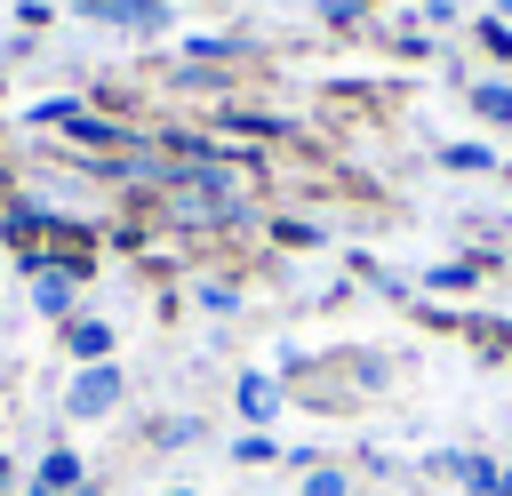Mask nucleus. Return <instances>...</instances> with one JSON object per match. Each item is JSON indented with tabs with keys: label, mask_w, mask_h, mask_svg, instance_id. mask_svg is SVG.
Instances as JSON below:
<instances>
[{
	"label": "nucleus",
	"mask_w": 512,
	"mask_h": 496,
	"mask_svg": "<svg viewBox=\"0 0 512 496\" xmlns=\"http://www.w3.org/2000/svg\"><path fill=\"white\" fill-rule=\"evenodd\" d=\"M120 392H128V376H120L112 360L72 368V384H64V416H72V424H96V416H112V408H120Z\"/></svg>",
	"instance_id": "f257e3e1"
},
{
	"label": "nucleus",
	"mask_w": 512,
	"mask_h": 496,
	"mask_svg": "<svg viewBox=\"0 0 512 496\" xmlns=\"http://www.w3.org/2000/svg\"><path fill=\"white\" fill-rule=\"evenodd\" d=\"M64 352H72L80 368L112 360V320H96V312H72V320H64Z\"/></svg>",
	"instance_id": "f03ea898"
},
{
	"label": "nucleus",
	"mask_w": 512,
	"mask_h": 496,
	"mask_svg": "<svg viewBox=\"0 0 512 496\" xmlns=\"http://www.w3.org/2000/svg\"><path fill=\"white\" fill-rule=\"evenodd\" d=\"M232 400H240V416H248V424L264 432V424L280 416V376H264V368H248V376L232 384Z\"/></svg>",
	"instance_id": "7ed1b4c3"
},
{
	"label": "nucleus",
	"mask_w": 512,
	"mask_h": 496,
	"mask_svg": "<svg viewBox=\"0 0 512 496\" xmlns=\"http://www.w3.org/2000/svg\"><path fill=\"white\" fill-rule=\"evenodd\" d=\"M32 488H40V496H72V488H88V472H80L72 448H48V456L32 464Z\"/></svg>",
	"instance_id": "20e7f679"
},
{
	"label": "nucleus",
	"mask_w": 512,
	"mask_h": 496,
	"mask_svg": "<svg viewBox=\"0 0 512 496\" xmlns=\"http://www.w3.org/2000/svg\"><path fill=\"white\" fill-rule=\"evenodd\" d=\"M488 272V256H448V264H424V288L432 296H456V288H472Z\"/></svg>",
	"instance_id": "39448f33"
},
{
	"label": "nucleus",
	"mask_w": 512,
	"mask_h": 496,
	"mask_svg": "<svg viewBox=\"0 0 512 496\" xmlns=\"http://www.w3.org/2000/svg\"><path fill=\"white\" fill-rule=\"evenodd\" d=\"M440 168H456V176H488L496 152H488V144H440Z\"/></svg>",
	"instance_id": "423d86ee"
},
{
	"label": "nucleus",
	"mask_w": 512,
	"mask_h": 496,
	"mask_svg": "<svg viewBox=\"0 0 512 496\" xmlns=\"http://www.w3.org/2000/svg\"><path fill=\"white\" fill-rule=\"evenodd\" d=\"M472 112L504 128V120H512V80H480V88H472Z\"/></svg>",
	"instance_id": "0eeeda50"
},
{
	"label": "nucleus",
	"mask_w": 512,
	"mask_h": 496,
	"mask_svg": "<svg viewBox=\"0 0 512 496\" xmlns=\"http://www.w3.org/2000/svg\"><path fill=\"white\" fill-rule=\"evenodd\" d=\"M64 128H72V136H80V144H120V136H128V128H120V120H96V112H72V120H64Z\"/></svg>",
	"instance_id": "6e6552de"
},
{
	"label": "nucleus",
	"mask_w": 512,
	"mask_h": 496,
	"mask_svg": "<svg viewBox=\"0 0 512 496\" xmlns=\"http://www.w3.org/2000/svg\"><path fill=\"white\" fill-rule=\"evenodd\" d=\"M200 440V416H160L152 424V448H192Z\"/></svg>",
	"instance_id": "1a4fd4ad"
},
{
	"label": "nucleus",
	"mask_w": 512,
	"mask_h": 496,
	"mask_svg": "<svg viewBox=\"0 0 512 496\" xmlns=\"http://www.w3.org/2000/svg\"><path fill=\"white\" fill-rule=\"evenodd\" d=\"M272 456H280L272 432H240V440H232V464H272Z\"/></svg>",
	"instance_id": "9d476101"
},
{
	"label": "nucleus",
	"mask_w": 512,
	"mask_h": 496,
	"mask_svg": "<svg viewBox=\"0 0 512 496\" xmlns=\"http://www.w3.org/2000/svg\"><path fill=\"white\" fill-rule=\"evenodd\" d=\"M480 48L512 64V16H480Z\"/></svg>",
	"instance_id": "9b49d317"
},
{
	"label": "nucleus",
	"mask_w": 512,
	"mask_h": 496,
	"mask_svg": "<svg viewBox=\"0 0 512 496\" xmlns=\"http://www.w3.org/2000/svg\"><path fill=\"white\" fill-rule=\"evenodd\" d=\"M304 496H352V480H344L336 464H312V472H304Z\"/></svg>",
	"instance_id": "f8f14e48"
},
{
	"label": "nucleus",
	"mask_w": 512,
	"mask_h": 496,
	"mask_svg": "<svg viewBox=\"0 0 512 496\" xmlns=\"http://www.w3.org/2000/svg\"><path fill=\"white\" fill-rule=\"evenodd\" d=\"M200 304H208V312H232L240 288H232V280H200Z\"/></svg>",
	"instance_id": "ddd939ff"
},
{
	"label": "nucleus",
	"mask_w": 512,
	"mask_h": 496,
	"mask_svg": "<svg viewBox=\"0 0 512 496\" xmlns=\"http://www.w3.org/2000/svg\"><path fill=\"white\" fill-rule=\"evenodd\" d=\"M320 16H328V24H352V16H360V0H320Z\"/></svg>",
	"instance_id": "4468645a"
},
{
	"label": "nucleus",
	"mask_w": 512,
	"mask_h": 496,
	"mask_svg": "<svg viewBox=\"0 0 512 496\" xmlns=\"http://www.w3.org/2000/svg\"><path fill=\"white\" fill-rule=\"evenodd\" d=\"M424 24H456V0H424Z\"/></svg>",
	"instance_id": "2eb2a0df"
},
{
	"label": "nucleus",
	"mask_w": 512,
	"mask_h": 496,
	"mask_svg": "<svg viewBox=\"0 0 512 496\" xmlns=\"http://www.w3.org/2000/svg\"><path fill=\"white\" fill-rule=\"evenodd\" d=\"M496 496H512V472H504V488H496Z\"/></svg>",
	"instance_id": "dca6fc26"
},
{
	"label": "nucleus",
	"mask_w": 512,
	"mask_h": 496,
	"mask_svg": "<svg viewBox=\"0 0 512 496\" xmlns=\"http://www.w3.org/2000/svg\"><path fill=\"white\" fill-rule=\"evenodd\" d=\"M168 496H200V488H168Z\"/></svg>",
	"instance_id": "f3484780"
},
{
	"label": "nucleus",
	"mask_w": 512,
	"mask_h": 496,
	"mask_svg": "<svg viewBox=\"0 0 512 496\" xmlns=\"http://www.w3.org/2000/svg\"><path fill=\"white\" fill-rule=\"evenodd\" d=\"M72 496H104V488H72Z\"/></svg>",
	"instance_id": "a211bd4d"
},
{
	"label": "nucleus",
	"mask_w": 512,
	"mask_h": 496,
	"mask_svg": "<svg viewBox=\"0 0 512 496\" xmlns=\"http://www.w3.org/2000/svg\"><path fill=\"white\" fill-rule=\"evenodd\" d=\"M0 488H8V456H0Z\"/></svg>",
	"instance_id": "6ab92c4d"
},
{
	"label": "nucleus",
	"mask_w": 512,
	"mask_h": 496,
	"mask_svg": "<svg viewBox=\"0 0 512 496\" xmlns=\"http://www.w3.org/2000/svg\"><path fill=\"white\" fill-rule=\"evenodd\" d=\"M504 264H512V256H504Z\"/></svg>",
	"instance_id": "aec40b11"
}]
</instances>
